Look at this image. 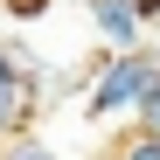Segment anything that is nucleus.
Masks as SVG:
<instances>
[{"label": "nucleus", "mask_w": 160, "mask_h": 160, "mask_svg": "<svg viewBox=\"0 0 160 160\" xmlns=\"http://www.w3.org/2000/svg\"><path fill=\"white\" fill-rule=\"evenodd\" d=\"M160 84V56L153 49H132V56H104L91 77H84V112L98 125H118L146 104V91Z\"/></svg>", "instance_id": "nucleus-1"}, {"label": "nucleus", "mask_w": 160, "mask_h": 160, "mask_svg": "<svg viewBox=\"0 0 160 160\" xmlns=\"http://www.w3.org/2000/svg\"><path fill=\"white\" fill-rule=\"evenodd\" d=\"M35 104H42V91H35V63L21 56L14 42H0V146L28 132Z\"/></svg>", "instance_id": "nucleus-2"}, {"label": "nucleus", "mask_w": 160, "mask_h": 160, "mask_svg": "<svg viewBox=\"0 0 160 160\" xmlns=\"http://www.w3.org/2000/svg\"><path fill=\"white\" fill-rule=\"evenodd\" d=\"M84 21H91V42L104 56H132V49H146V21L132 0H84Z\"/></svg>", "instance_id": "nucleus-3"}, {"label": "nucleus", "mask_w": 160, "mask_h": 160, "mask_svg": "<svg viewBox=\"0 0 160 160\" xmlns=\"http://www.w3.org/2000/svg\"><path fill=\"white\" fill-rule=\"evenodd\" d=\"M0 160H63V153L49 146L42 132H21V139H7V146H0Z\"/></svg>", "instance_id": "nucleus-4"}, {"label": "nucleus", "mask_w": 160, "mask_h": 160, "mask_svg": "<svg viewBox=\"0 0 160 160\" xmlns=\"http://www.w3.org/2000/svg\"><path fill=\"white\" fill-rule=\"evenodd\" d=\"M112 160H160V139H153V132H132V139H125Z\"/></svg>", "instance_id": "nucleus-5"}, {"label": "nucleus", "mask_w": 160, "mask_h": 160, "mask_svg": "<svg viewBox=\"0 0 160 160\" xmlns=\"http://www.w3.org/2000/svg\"><path fill=\"white\" fill-rule=\"evenodd\" d=\"M132 132H153V139H160V84L146 91V104H139V112H132Z\"/></svg>", "instance_id": "nucleus-6"}, {"label": "nucleus", "mask_w": 160, "mask_h": 160, "mask_svg": "<svg viewBox=\"0 0 160 160\" xmlns=\"http://www.w3.org/2000/svg\"><path fill=\"white\" fill-rule=\"evenodd\" d=\"M132 7H139V21H153V14H160V0H132Z\"/></svg>", "instance_id": "nucleus-7"}, {"label": "nucleus", "mask_w": 160, "mask_h": 160, "mask_svg": "<svg viewBox=\"0 0 160 160\" xmlns=\"http://www.w3.org/2000/svg\"><path fill=\"white\" fill-rule=\"evenodd\" d=\"M0 42H7V7H0Z\"/></svg>", "instance_id": "nucleus-8"}]
</instances>
